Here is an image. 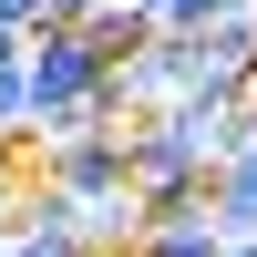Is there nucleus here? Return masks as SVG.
I'll list each match as a JSON object with an SVG mask.
<instances>
[{
  "label": "nucleus",
  "mask_w": 257,
  "mask_h": 257,
  "mask_svg": "<svg viewBox=\"0 0 257 257\" xmlns=\"http://www.w3.org/2000/svg\"><path fill=\"white\" fill-rule=\"evenodd\" d=\"M72 31H82V41H93V52H103V62H123V52H134V41H144V31H155V21H144V11H134V0H93V11H82V21H72Z\"/></svg>",
  "instance_id": "nucleus-5"
},
{
  "label": "nucleus",
  "mask_w": 257,
  "mask_h": 257,
  "mask_svg": "<svg viewBox=\"0 0 257 257\" xmlns=\"http://www.w3.org/2000/svg\"><path fill=\"white\" fill-rule=\"evenodd\" d=\"M216 257H257V237H226V247H216Z\"/></svg>",
  "instance_id": "nucleus-9"
},
{
  "label": "nucleus",
  "mask_w": 257,
  "mask_h": 257,
  "mask_svg": "<svg viewBox=\"0 0 257 257\" xmlns=\"http://www.w3.org/2000/svg\"><path fill=\"white\" fill-rule=\"evenodd\" d=\"M206 226H216V237H257V134L206 175Z\"/></svg>",
  "instance_id": "nucleus-4"
},
{
  "label": "nucleus",
  "mask_w": 257,
  "mask_h": 257,
  "mask_svg": "<svg viewBox=\"0 0 257 257\" xmlns=\"http://www.w3.org/2000/svg\"><path fill=\"white\" fill-rule=\"evenodd\" d=\"M103 72H113V62H103L72 21H41V31H31V134H62V123L103 113ZM103 123H113V113H103Z\"/></svg>",
  "instance_id": "nucleus-1"
},
{
  "label": "nucleus",
  "mask_w": 257,
  "mask_h": 257,
  "mask_svg": "<svg viewBox=\"0 0 257 257\" xmlns=\"http://www.w3.org/2000/svg\"><path fill=\"white\" fill-rule=\"evenodd\" d=\"M11 196H21V175H0V226H11Z\"/></svg>",
  "instance_id": "nucleus-8"
},
{
  "label": "nucleus",
  "mask_w": 257,
  "mask_h": 257,
  "mask_svg": "<svg viewBox=\"0 0 257 257\" xmlns=\"http://www.w3.org/2000/svg\"><path fill=\"white\" fill-rule=\"evenodd\" d=\"M123 185H134L144 206H175V196L206 185V165H196V144H185L165 113H123Z\"/></svg>",
  "instance_id": "nucleus-3"
},
{
  "label": "nucleus",
  "mask_w": 257,
  "mask_h": 257,
  "mask_svg": "<svg viewBox=\"0 0 257 257\" xmlns=\"http://www.w3.org/2000/svg\"><path fill=\"white\" fill-rule=\"evenodd\" d=\"M0 31H41V0H0Z\"/></svg>",
  "instance_id": "nucleus-6"
},
{
  "label": "nucleus",
  "mask_w": 257,
  "mask_h": 257,
  "mask_svg": "<svg viewBox=\"0 0 257 257\" xmlns=\"http://www.w3.org/2000/svg\"><path fill=\"white\" fill-rule=\"evenodd\" d=\"M0 175H21V134H0Z\"/></svg>",
  "instance_id": "nucleus-7"
},
{
  "label": "nucleus",
  "mask_w": 257,
  "mask_h": 257,
  "mask_svg": "<svg viewBox=\"0 0 257 257\" xmlns=\"http://www.w3.org/2000/svg\"><path fill=\"white\" fill-rule=\"evenodd\" d=\"M31 144H41V185H52V196H72V206L123 196V123L82 113V123H62V134H31Z\"/></svg>",
  "instance_id": "nucleus-2"
}]
</instances>
